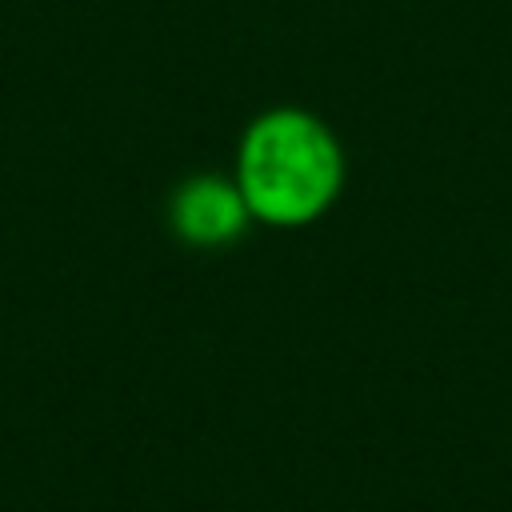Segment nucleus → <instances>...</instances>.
Here are the masks:
<instances>
[{"mask_svg":"<svg viewBox=\"0 0 512 512\" xmlns=\"http://www.w3.org/2000/svg\"><path fill=\"white\" fill-rule=\"evenodd\" d=\"M248 200L228 172H196L184 176L168 196V228L184 248H228L252 228Z\"/></svg>","mask_w":512,"mask_h":512,"instance_id":"2","label":"nucleus"},{"mask_svg":"<svg viewBox=\"0 0 512 512\" xmlns=\"http://www.w3.org/2000/svg\"><path fill=\"white\" fill-rule=\"evenodd\" d=\"M232 176L264 228H308L344 192V144L308 108L276 104L256 112L240 140Z\"/></svg>","mask_w":512,"mask_h":512,"instance_id":"1","label":"nucleus"}]
</instances>
